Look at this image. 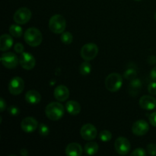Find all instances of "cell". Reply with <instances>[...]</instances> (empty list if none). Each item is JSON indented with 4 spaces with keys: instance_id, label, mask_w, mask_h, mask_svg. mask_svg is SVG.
<instances>
[{
    "instance_id": "cell-8",
    "label": "cell",
    "mask_w": 156,
    "mask_h": 156,
    "mask_svg": "<svg viewBox=\"0 0 156 156\" xmlns=\"http://www.w3.org/2000/svg\"><path fill=\"white\" fill-rule=\"evenodd\" d=\"M24 88V82L21 77L15 76L11 79L9 85V92L13 95H18Z\"/></svg>"
},
{
    "instance_id": "cell-5",
    "label": "cell",
    "mask_w": 156,
    "mask_h": 156,
    "mask_svg": "<svg viewBox=\"0 0 156 156\" xmlns=\"http://www.w3.org/2000/svg\"><path fill=\"white\" fill-rule=\"evenodd\" d=\"M98 53V47L95 44H86L81 49V56L86 61H91L97 56Z\"/></svg>"
},
{
    "instance_id": "cell-38",
    "label": "cell",
    "mask_w": 156,
    "mask_h": 156,
    "mask_svg": "<svg viewBox=\"0 0 156 156\" xmlns=\"http://www.w3.org/2000/svg\"><path fill=\"white\" fill-rule=\"evenodd\" d=\"M155 21H156V13H155Z\"/></svg>"
},
{
    "instance_id": "cell-20",
    "label": "cell",
    "mask_w": 156,
    "mask_h": 156,
    "mask_svg": "<svg viewBox=\"0 0 156 156\" xmlns=\"http://www.w3.org/2000/svg\"><path fill=\"white\" fill-rule=\"evenodd\" d=\"M66 109L71 115H78L81 111V106L76 101H69L66 104Z\"/></svg>"
},
{
    "instance_id": "cell-19",
    "label": "cell",
    "mask_w": 156,
    "mask_h": 156,
    "mask_svg": "<svg viewBox=\"0 0 156 156\" xmlns=\"http://www.w3.org/2000/svg\"><path fill=\"white\" fill-rule=\"evenodd\" d=\"M142 88V82L140 79H134L131 80L128 88V92L131 96H137Z\"/></svg>"
},
{
    "instance_id": "cell-2",
    "label": "cell",
    "mask_w": 156,
    "mask_h": 156,
    "mask_svg": "<svg viewBox=\"0 0 156 156\" xmlns=\"http://www.w3.org/2000/svg\"><path fill=\"white\" fill-rule=\"evenodd\" d=\"M24 41L30 47H37L42 43L43 36L41 32L36 27L27 29L24 34Z\"/></svg>"
},
{
    "instance_id": "cell-13",
    "label": "cell",
    "mask_w": 156,
    "mask_h": 156,
    "mask_svg": "<svg viewBox=\"0 0 156 156\" xmlns=\"http://www.w3.org/2000/svg\"><path fill=\"white\" fill-rule=\"evenodd\" d=\"M149 129V123L144 120H139L133 123L132 131L136 136H144Z\"/></svg>"
},
{
    "instance_id": "cell-34",
    "label": "cell",
    "mask_w": 156,
    "mask_h": 156,
    "mask_svg": "<svg viewBox=\"0 0 156 156\" xmlns=\"http://www.w3.org/2000/svg\"><path fill=\"white\" fill-rule=\"evenodd\" d=\"M6 108V103L3 98H0V111L1 112L4 111V110Z\"/></svg>"
},
{
    "instance_id": "cell-29",
    "label": "cell",
    "mask_w": 156,
    "mask_h": 156,
    "mask_svg": "<svg viewBox=\"0 0 156 156\" xmlns=\"http://www.w3.org/2000/svg\"><path fill=\"white\" fill-rule=\"evenodd\" d=\"M146 155V150H145L144 149H143V148H138V149H135V150L131 153V155L132 156H145Z\"/></svg>"
},
{
    "instance_id": "cell-30",
    "label": "cell",
    "mask_w": 156,
    "mask_h": 156,
    "mask_svg": "<svg viewBox=\"0 0 156 156\" xmlns=\"http://www.w3.org/2000/svg\"><path fill=\"white\" fill-rule=\"evenodd\" d=\"M148 91L151 94L155 95L156 94V82H152L148 85Z\"/></svg>"
},
{
    "instance_id": "cell-11",
    "label": "cell",
    "mask_w": 156,
    "mask_h": 156,
    "mask_svg": "<svg viewBox=\"0 0 156 156\" xmlns=\"http://www.w3.org/2000/svg\"><path fill=\"white\" fill-rule=\"evenodd\" d=\"M80 134L82 138L87 141H91L97 137L98 131L95 126L90 123L83 125L81 128Z\"/></svg>"
},
{
    "instance_id": "cell-25",
    "label": "cell",
    "mask_w": 156,
    "mask_h": 156,
    "mask_svg": "<svg viewBox=\"0 0 156 156\" xmlns=\"http://www.w3.org/2000/svg\"><path fill=\"white\" fill-rule=\"evenodd\" d=\"M137 76V72L135 69L133 68H128L126 71L124 72L123 74V77L128 80H133V79H136Z\"/></svg>"
},
{
    "instance_id": "cell-4",
    "label": "cell",
    "mask_w": 156,
    "mask_h": 156,
    "mask_svg": "<svg viewBox=\"0 0 156 156\" xmlns=\"http://www.w3.org/2000/svg\"><path fill=\"white\" fill-rule=\"evenodd\" d=\"M66 27V21L61 15H54L49 21V28L54 34H62Z\"/></svg>"
},
{
    "instance_id": "cell-10",
    "label": "cell",
    "mask_w": 156,
    "mask_h": 156,
    "mask_svg": "<svg viewBox=\"0 0 156 156\" xmlns=\"http://www.w3.org/2000/svg\"><path fill=\"white\" fill-rule=\"evenodd\" d=\"M19 64L24 69L30 70L34 68L36 65V60L33 55L27 52H23L19 56Z\"/></svg>"
},
{
    "instance_id": "cell-31",
    "label": "cell",
    "mask_w": 156,
    "mask_h": 156,
    "mask_svg": "<svg viewBox=\"0 0 156 156\" xmlns=\"http://www.w3.org/2000/svg\"><path fill=\"white\" fill-rule=\"evenodd\" d=\"M147 151L149 155H156V145L155 144H149L147 146Z\"/></svg>"
},
{
    "instance_id": "cell-21",
    "label": "cell",
    "mask_w": 156,
    "mask_h": 156,
    "mask_svg": "<svg viewBox=\"0 0 156 156\" xmlns=\"http://www.w3.org/2000/svg\"><path fill=\"white\" fill-rule=\"evenodd\" d=\"M85 151L87 155H95L98 151V146L96 143L94 142H90L85 144Z\"/></svg>"
},
{
    "instance_id": "cell-6",
    "label": "cell",
    "mask_w": 156,
    "mask_h": 156,
    "mask_svg": "<svg viewBox=\"0 0 156 156\" xmlns=\"http://www.w3.org/2000/svg\"><path fill=\"white\" fill-rule=\"evenodd\" d=\"M32 13L27 8L22 7L18 9L14 14V21L18 24H24L28 22L31 18Z\"/></svg>"
},
{
    "instance_id": "cell-3",
    "label": "cell",
    "mask_w": 156,
    "mask_h": 156,
    "mask_svg": "<svg viewBox=\"0 0 156 156\" xmlns=\"http://www.w3.org/2000/svg\"><path fill=\"white\" fill-rule=\"evenodd\" d=\"M123 85V78L119 73H111L105 79V87L111 92L119 91Z\"/></svg>"
},
{
    "instance_id": "cell-32",
    "label": "cell",
    "mask_w": 156,
    "mask_h": 156,
    "mask_svg": "<svg viewBox=\"0 0 156 156\" xmlns=\"http://www.w3.org/2000/svg\"><path fill=\"white\" fill-rule=\"evenodd\" d=\"M14 49H15V51L18 53H22L24 52V46L21 43H18L15 44Z\"/></svg>"
},
{
    "instance_id": "cell-23",
    "label": "cell",
    "mask_w": 156,
    "mask_h": 156,
    "mask_svg": "<svg viewBox=\"0 0 156 156\" xmlns=\"http://www.w3.org/2000/svg\"><path fill=\"white\" fill-rule=\"evenodd\" d=\"M79 73L82 76H87V75L89 74L91 71V66L89 63L88 61L85 60V62H82V64L79 66Z\"/></svg>"
},
{
    "instance_id": "cell-28",
    "label": "cell",
    "mask_w": 156,
    "mask_h": 156,
    "mask_svg": "<svg viewBox=\"0 0 156 156\" xmlns=\"http://www.w3.org/2000/svg\"><path fill=\"white\" fill-rule=\"evenodd\" d=\"M8 111H9V114L12 116H17L20 113L19 108L16 106H14V105L9 107V108H8Z\"/></svg>"
},
{
    "instance_id": "cell-9",
    "label": "cell",
    "mask_w": 156,
    "mask_h": 156,
    "mask_svg": "<svg viewBox=\"0 0 156 156\" xmlns=\"http://www.w3.org/2000/svg\"><path fill=\"white\" fill-rule=\"evenodd\" d=\"M2 64L7 69H15L19 62V59L13 53H5L1 56Z\"/></svg>"
},
{
    "instance_id": "cell-22",
    "label": "cell",
    "mask_w": 156,
    "mask_h": 156,
    "mask_svg": "<svg viewBox=\"0 0 156 156\" xmlns=\"http://www.w3.org/2000/svg\"><path fill=\"white\" fill-rule=\"evenodd\" d=\"M9 32L12 37H21L23 34V30L21 27L17 24H12L9 27Z\"/></svg>"
},
{
    "instance_id": "cell-15",
    "label": "cell",
    "mask_w": 156,
    "mask_h": 156,
    "mask_svg": "<svg viewBox=\"0 0 156 156\" xmlns=\"http://www.w3.org/2000/svg\"><path fill=\"white\" fill-rule=\"evenodd\" d=\"M53 94L58 101H65L69 96V91L65 85H59L55 88Z\"/></svg>"
},
{
    "instance_id": "cell-39",
    "label": "cell",
    "mask_w": 156,
    "mask_h": 156,
    "mask_svg": "<svg viewBox=\"0 0 156 156\" xmlns=\"http://www.w3.org/2000/svg\"><path fill=\"white\" fill-rule=\"evenodd\" d=\"M135 1H136V2H140V1H141V0H135Z\"/></svg>"
},
{
    "instance_id": "cell-26",
    "label": "cell",
    "mask_w": 156,
    "mask_h": 156,
    "mask_svg": "<svg viewBox=\"0 0 156 156\" xmlns=\"http://www.w3.org/2000/svg\"><path fill=\"white\" fill-rule=\"evenodd\" d=\"M99 138L102 142H108L112 138V134L108 130H102L99 133Z\"/></svg>"
},
{
    "instance_id": "cell-24",
    "label": "cell",
    "mask_w": 156,
    "mask_h": 156,
    "mask_svg": "<svg viewBox=\"0 0 156 156\" xmlns=\"http://www.w3.org/2000/svg\"><path fill=\"white\" fill-rule=\"evenodd\" d=\"M60 39L61 41H62L63 44L68 45V44H72V42H73V34H72L70 32H62V33L61 34Z\"/></svg>"
},
{
    "instance_id": "cell-35",
    "label": "cell",
    "mask_w": 156,
    "mask_h": 156,
    "mask_svg": "<svg viewBox=\"0 0 156 156\" xmlns=\"http://www.w3.org/2000/svg\"><path fill=\"white\" fill-rule=\"evenodd\" d=\"M150 78L152 79V80L155 81L156 82V66L154 67V68L151 70Z\"/></svg>"
},
{
    "instance_id": "cell-17",
    "label": "cell",
    "mask_w": 156,
    "mask_h": 156,
    "mask_svg": "<svg viewBox=\"0 0 156 156\" xmlns=\"http://www.w3.org/2000/svg\"><path fill=\"white\" fill-rule=\"evenodd\" d=\"M25 100L30 105H37L41 101V95L36 90H30L26 93Z\"/></svg>"
},
{
    "instance_id": "cell-33",
    "label": "cell",
    "mask_w": 156,
    "mask_h": 156,
    "mask_svg": "<svg viewBox=\"0 0 156 156\" xmlns=\"http://www.w3.org/2000/svg\"><path fill=\"white\" fill-rule=\"evenodd\" d=\"M149 122L152 126L156 127V111L149 115Z\"/></svg>"
},
{
    "instance_id": "cell-12",
    "label": "cell",
    "mask_w": 156,
    "mask_h": 156,
    "mask_svg": "<svg viewBox=\"0 0 156 156\" xmlns=\"http://www.w3.org/2000/svg\"><path fill=\"white\" fill-rule=\"evenodd\" d=\"M21 129L24 132L27 133H30L34 132L38 127V122L37 121L36 119L31 117H27L23 119L21 123Z\"/></svg>"
},
{
    "instance_id": "cell-36",
    "label": "cell",
    "mask_w": 156,
    "mask_h": 156,
    "mask_svg": "<svg viewBox=\"0 0 156 156\" xmlns=\"http://www.w3.org/2000/svg\"><path fill=\"white\" fill-rule=\"evenodd\" d=\"M148 62L151 65H154L156 62V57L155 56H149V59H148Z\"/></svg>"
},
{
    "instance_id": "cell-37",
    "label": "cell",
    "mask_w": 156,
    "mask_h": 156,
    "mask_svg": "<svg viewBox=\"0 0 156 156\" xmlns=\"http://www.w3.org/2000/svg\"><path fill=\"white\" fill-rule=\"evenodd\" d=\"M20 153H21V155L22 156H27V155H28V152H27V149H21V152H20Z\"/></svg>"
},
{
    "instance_id": "cell-27",
    "label": "cell",
    "mask_w": 156,
    "mask_h": 156,
    "mask_svg": "<svg viewBox=\"0 0 156 156\" xmlns=\"http://www.w3.org/2000/svg\"><path fill=\"white\" fill-rule=\"evenodd\" d=\"M38 131H39L40 135L42 136H47L50 133V129L48 126L44 123H41L38 126Z\"/></svg>"
},
{
    "instance_id": "cell-7",
    "label": "cell",
    "mask_w": 156,
    "mask_h": 156,
    "mask_svg": "<svg viewBox=\"0 0 156 156\" xmlns=\"http://www.w3.org/2000/svg\"><path fill=\"white\" fill-rule=\"evenodd\" d=\"M130 143L125 137H118L114 143V149L116 152L120 155H127L130 150Z\"/></svg>"
},
{
    "instance_id": "cell-18",
    "label": "cell",
    "mask_w": 156,
    "mask_h": 156,
    "mask_svg": "<svg viewBox=\"0 0 156 156\" xmlns=\"http://www.w3.org/2000/svg\"><path fill=\"white\" fill-rule=\"evenodd\" d=\"M13 39L9 34H2L0 37V50L6 51L12 47Z\"/></svg>"
},
{
    "instance_id": "cell-1",
    "label": "cell",
    "mask_w": 156,
    "mask_h": 156,
    "mask_svg": "<svg viewBox=\"0 0 156 156\" xmlns=\"http://www.w3.org/2000/svg\"><path fill=\"white\" fill-rule=\"evenodd\" d=\"M65 109L62 105L59 102H51L49 104L45 109L47 117L51 120H59L63 117Z\"/></svg>"
},
{
    "instance_id": "cell-16",
    "label": "cell",
    "mask_w": 156,
    "mask_h": 156,
    "mask_svg": "<svg viewBox=\"0 0 156 156\" xmlns=\"http://www.w3.org/2000/svg\"><path fill=\"white\" fill-rule=\"evenodd\" d=\"M82 148L79 143H69L66 148V155L69 156H81L82 155Z\"/></svg>"
},
{
    "instance_id": "cell-14",
    "label": "cell",
    "mask_w": 156,
    "mask_h": 156,
    "mask_svg": "<svg viewBox=\"0 0 156 156\" xmlns=\"http://www.w3.org/2000/svg\"><path fill=\"white\" fill-rule=\"evenodd\" d=\"M140 106L143 109L152 111L156 108V99L150 95H144L140 98Z\"/></svg>"
}]
</instances>
